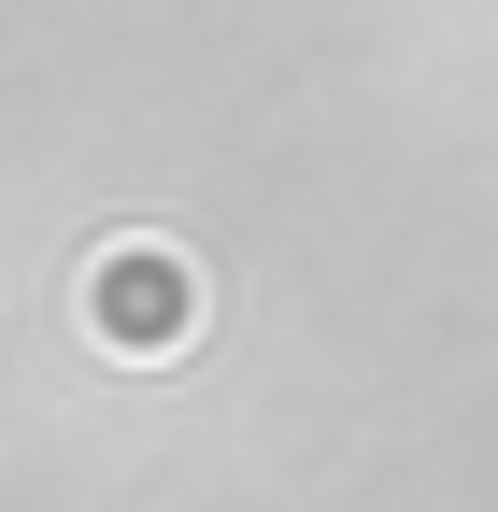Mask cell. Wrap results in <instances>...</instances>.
Wrapping results in <instances>:
<instances>
[{
    "label": "cell",
    "mask_w": 498,
    "mask_h": 512,
    "mask_svg": "<svg viewBox=\"0 0 498 512\" xmlns=\"http://www.w3.org/2000/svg\"><path fill=\"white\" fill-rule=\"evenodd\" d=\"M86 328L157 370V356L200 342V271H185L171 242H100V256H86Z\"/></svg>",
    "instance_id": "cell-1"
}]
</instances>
